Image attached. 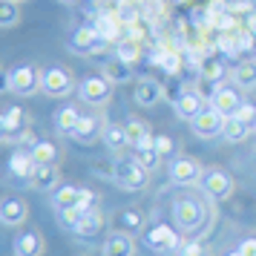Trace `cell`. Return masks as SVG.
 Masks as SVG:
<instances>
[{
	"mask_svg": "<svg viewBox=\"0 0 256 256\" xmlns=\"http://www.w3.org/2000/svg\"><path fill=\"white\" fill-rule=\"evenodd\" d=\"M228 75V55H204L202 66H198V78L210 84H219Z\"/></svg>",
	"mask_w": 256,
	"mask_h": 256,
	"instance_id": "obj_19",
	"label": "cell"
},
{
	"mask_svg": "<svg viewBox=\"0 0 256 256\" xmlns=\"http://www.w3.org/2000/svg\"><path fill=\"white\" fill-rule=\"evenodd\" d=\"M110 178H112V184L121 187V190H144V187H147L150 173H147V170H144L136 158H121V162L112 164V173H110Z\"/></svg>",
	"mask_w": 256,
	"mask_h": 256,
	"instance_id": "obj_3",
	"label": "cell"
},
{
	"mask_svg": "<svg viewBox=\"0 0 256 256\" xmlns=\"http://www.w3.org/2000/svg\"><path fill=\"white\" fill-rule=\"evenodd\" d=\"M254 127H248L244 121H239V118H228L224 121V130H222V136H224V141H230V144H239V141L248 138V132H250Z\"/></svg>",
	"mask_w": 256,
	"mask_h": 256,
	"instance_id": "obj_32",
	"label": "cell"
},
{
	"mask_svg": "<svg viewBox=\"0 0 256 256\" xmlns=\"http://www.w3.org/2000/svg\"><path fill=\"white\" fill-rule=\"evenodd\" d=\"M162 90H164V101H167V104H178V101H182V95H184V84L178 81V75H173V78H167V81L162 84Z\"/></svg>",
	"mask_w": 256,
	"mask_h": 256,
	"instance_id": "obj_35",
	"label": "cell"
},
{
	"mask_svg": "<svg viewBox=\"0 0 256 256\" xmlns=\"http://www.w3.org/2000/svg\"><path fill=\"white\" fill-rule=\"evenodd\" d=\"M78 121H81V112L70 104V106H60L58 110V116H55V127H58V132H64V136H72L75 127H78Z\"/></svg>",
	"mask_w": 256,
	"mask_h": 256,
	"instance_id": "obj_31",
	"label": "cell"
},
{
	"mask_svg": "<svg viewBox=\"0 0 256 256\" xmlns=\"http://www.w3.org/2000/svg\"><path fill=\"white\" fill-rule=\"evenodd\" d=\"M104 127H106V124L98 116H81L78 127H75V132H72V138L81 141V144H90L98 132H104Z\"/></svg>",
	"mask_w": 256,
	"mask_h": 256,
	"instance_id": "obj_24",
	"label": "cell"
},
{
	"mask_svg": "<svg viewBox=\"0 0 256 256\" xmlns=\"http://www.w3.org/2000/svg\"><path fill=\"white\" fill-rule=\"evenodd\" d=\"M127 138H130V147H136V150H144V147H152V132L150 127L138 121V118H130L127 124Z\"/></svg>",
	"mask_w": 256,
	"mask_h": 256,
	"instance_id": "obj_23",
	"label": "cell"
},
{
	"mask_svg": "<svg viewBox=\"0 0 256 256\" xmlns=\"http://www.w3.org/2000/svg\"><path fill=\"white\" fill-rule=\"evenodd\" d=\"M3 90L14 95H35L40 92V70L32 66V64H18L6 72V81H3Z\"/></svg>",
	"mask_w": 256,
	"mask_h": 256,
	"instance_id": "obj_2",
	"label": "cell"
},
{
	"mask_svg": "<svg viewBox=\"0 0 256 256\" xmlns=\"http://www.w3.org/2000/svg\"><path fill=\"white\" fill-rule=\"evenodd\" d=\"M233 84L239 86V90H254L256 86V60L254 58H244L239 60L236 66H233Z\"/></svg>",
	"mask_w": 256,
	"mask_h": 256,
	"instance_id": "obj_26",
	"label": "cell"
},
{
	"mask_svg": "<svg viewBox=\"0 0 256 256\" xmlns=\"http://www.w3.org/2000/svg\"><path fill=\"white\" fill-rule=\"evenodd\" d=\"M14 3H24V0H14Z\"/></svg>",
	"mask_w": 256,
	"mask_h": 256,
	"instance_id": "obj_47",
	"label": "cell"
},
{
	"mask_svg": "<svg viewBox=\"0 0 256 256\" xmlns=\"http://www.w3.org/2000/svg\"><path fill=\"white\" fill-rule=\"evenodd\" d=\"M101 75L110 84H130L132 81V64H127L121 58H106L104 66H101Z\"/></svg>",
	"mask_w": 256,
	"mask_h": 256,
	"instance_id": "obj_20",
	"label": "cell"
},
{
	"mask_svg": "<svg viewBox=\"0 0 256 256\" xmlns=\"http://www.w3.org/2000/svg\"><path fill=\"white\" fill-rule=\"evenodd\" d=\"M101 138H104V144L110 147V150H124V147L130 144L127 127H124V124H106L104 132H101Z\"/></svg>",
	"mask_w": 256,
	"mask_h": 256,
	"instance_id": "obj_29",
	"label": "cell"
},
{
	"mask_svg": "<svg viewBox=\"0 0 256 256\" xmlns=\"http://www.w3.org/2000/svg\"><path fill=\"white\" fill-rule=\"evenodd\" d=\"M182 256H204V248H202L198 239H187V242L182 244Z\"/></svg>",
	"mask_w": 256,
	"mask_h": 256,
	"instance_id": "obj_42",
	"label": "cell"
},
{
	"mask_svg": "<svg viewBox=\"0 0 256 256\" xmlns=\"http://www.w3.org/2000/svg\"><path fill=\"white\" fill-rule=\"evenodd\" d=\"M216 26H219L222 32H233L236 20H233V14H222V18H216Z\"/></svg>",
	"mask_w": 256,
	"mask_h": 256,
	"instance_id": "obj_44",
	"label": "cell"
},
{
	"mask_svg": "<svg viewBox=\"0 0 256 256\" xmlns=\"http://www.w3.org/2000/svg\"><path fill=\"white\" fill-rule=\"evenodd\" d=\"M18 20H20V3L3 0L0 3V29H12V26H18Z\"/></svg>",
	"mask_w": 256,
	"mask_h": 256,
	"instance_id": "obj_33",
	"label": "cell"
},
{
	"mask_svg": "<svg viewBox=\"0 0 256 256\" xmlns=\"http://www.w3.org/2000/svg\"><path fill=\"white\" fill-rule=\"evenodd\" d=\"M254 40L256 38L250 35V29H236V49H239V55L242 52H250L254 49Z\"/></svg>",
	"mask_w": 256,
	"mask_h": 256,
	"instance_id": "obj_40",
	"label": "cell"
},
{
	"mask_svg": "<svg viewBox=\"0 0 256 256\" xmlns=\"http://www.w3.org/2000/svg\"><path fill=\"white\" fill-rule=\"evenodd\" d=\"M136 162L147 170V173H152L156 167H158V162H162V156L156 152V147H144V150H136V156H132Z\"/></svg>",
	"mask_w": 256,
	"mask_h": 256,
	"instance_id": "obj_38",
	"label": "cell"
},
{
	"mask_svg": "<svg viewBox=\"0 0 256 256\" xmlns=\"http://www.w3.org/2000/svg\"><path fill=\"white\" fill-rule=\"evenodd\" d=\"M202 164L193 162V158H184V156H176L170 162V182L178 187H193V184H202Z\"/></svg>",
	"mask_w": 256,
	"mask_h": 256,
	"instance_id": "obj_9",
	"label": "cell"
},
{
	"mask_svg": "<svg viewBox=\"0 0 256 256\" xmlns=\"http://www.w3.org/2000/svg\"><path fill=\"white\" fill-rule=\"evenodd\" d=\"M32 156H35L38 164H55L58 162V147H55L52 141H40L38 138V144L32 147Z\"/></svg>",
	"mask_w": 256,
	"mask_h": 256,
	"instance_id": "obj_34",
	"label": "cell"
},
{
	"mask_svg": "<svg viewBox=\"0 0 256 256\" xmlns=\"http://www.w3.org/2000/svg\"><path fill=\"white\" fill-rule=\"evenodd\" d=\"M60 182V173L55 164H38L35 173L29 176V187L32 190H40V193H55Z\"/></svg>",
	"mask_w": 256,
	"mask_h": 256,
	"instance_id": "obj_14",
	"label": "cell"
},
{
	"mask_svg": "<svg viewBox=\"0 0 256 256\" xmlns=\"http://www.w3.org/2000/svg\"><path fill=\"white\" fill-rule=\"evenodd\" d=\"M106 46H112V44L98 35L95 24H84L70 35V52H75V55H98Z\"/></svg>",
	"mask_w": 256,
	"mask_h": 256,
	"instance_id": "obj_4",
	"label": "cell"
},
{
	"mask_svg": "<svg viewBox=\"0 0 256 256\" xmlns=\"http://www.w3.org/2000/svg\"><path fill=\"white\" fill-rule=\"evenodd\" d=\"M242 104H244V101H242V95H239V90L230 86V84H219V86H216V92L210 95V106H213V110H219L224 118H230Z\"/></svg>",
	"mask_w": 256,
	"mask_h": 256,
	"instance_id": "obj_12",
	"label": "cell"
},
{
	"mask_svg": "<svg viewBox=\"0 0 256 256\" xmlns=\"http://www.w3.org/2000/svg\"><path fill=\"white\" fill-rule=\"evenodd\" d=\"M112 84L106 81L104 75H86L81 84H78V98H81L84 104L90 106H106L110 104V95H112V90H110Z\"/></svg>",
	"mask_w": 256,
	"mask_h": 256,
	"instance_id": "obj_6",
	"label": "cell"
},
{
	"mask_svg": "<svg viewBox=\"0 0 256 256\" xmlns=\"http://www.w3.org/2000/svg\"><path fill=\"white\" fill-rule=\"evenodd\" d=\"M173 219L178 224V230L184 233H196L204 222H208V213H204V204L193 196H176L173 198Z\"/></svg>",
	"mask_w": 256,
	"mask_h": 256,
	"instance_id": "obj_1",
	"label": "cell"
},
{
	"mask_svg": "<svg viewBox=\"0 0 256 256\" xmlns=\"http://www.w3.org/2000/svg\"><path fill=\"white\" fill-rule=\"evenodd\" d=\"M101 230H104V213L92 208V210H86V213H84V219L78 222V228H75L72 233H78L81 239H95Z\"/></svg>",
	"mask_w": 256,
	"mask_h": 256,
	"instance_id": "obj_22",
	"label": "cell"
},
{
	"mask_svg": "<svg viewBox=\"0 0 256 256\" xmlns=\"http://www.w3.org/2000/svg\"><path fill=\"white\" fill-rule=\"evenodd\" d=\"M254 130H256V124H254Z\"/></svg>",
	"mask_w": 256,
	"mask_h": 256,
	"instance_id": "obj_48",
	"label": "cell"
},
{
	"mask_svg": "<svg viewBox=\"0 0 256 256\" xmlns=\"http://www.w3.org/2000/svg\"><path fill=\"white\" fill-rule=\"evenodd\" d=\"M248 29H250V35L256 38V14H254V18H250V20H248Z\"/></svg>",
	"mask_w": 256,
	"mask_h": 256,
	"instance_id": "obj_45",
	"label": "cell"
},
{
	"mask_svg": "<svg viewBox=\"0 0 256 256\" xmlns=\"http://www.w3.org/2000/svg\"><path fill=\"white\" fill-rule=\"evenodd\" d=\"M52 204L55 208H84V210H92L98 204V196L92 190H84V187H75V184H66V187H58L52 193Z\"/></svg>",
	"mask_w": 256,
	"mask_h": 256,
	"instance_id": "obj_7",
	"label": "cell"
},
{
	"mask_svg": "<svg viewBox=\"0 0 256 256\" xmlns=\"http://www.w3.org/2000/svg\"><path fill=\"white\" fill-rule=\"evenodd\" d=\"M228 256H242V254H239V250H233V254H228Z\"/></svg>",
	"mask_w": 256,
	"mask_h": 256,
	"instance_id": "obj_46",
	"label": "cell"
},
{
	"mask_svg": "<svg viewBox=\"0 0 256 256\" xmlns=\"http://www.w3.org/2000/svg\"><path fill=\"white\" fill-rule=\"evenodd\" d=\"M173 110H176V116H178V118H184V121H193L198 112H204V110H208V101H204V95L198 92V90H184L182 101H178Z\"/></svg>",
	"mask_w": 256,
	"mask_h": 256,
	"instance_id": "obj_16",
	"label": "cell"
},
{
	"mask_svg": "<svg viewBox=\"0 0 256 256\" xmlns=\"http://www.w3.org/2000/svg\"><path fill=\"white\" fill-rule=\"evenodd\" d=\"M156 64L162 66V72L167 78H173V75H182V66H184V58L176 52V49H162V55L156 58Z\"/></svg>",
	"mask_w": 256,
	"mask_h": 256,
	"instance_id": "obj_30",
	"label": "cell"
},
{
	"mask_svg": "<svg viewBox=\"0 0 256 256\" xmlns=\"http://www.w3.org/2000/svg\"><path fill=\"white\" fill-rule=\"evenodd\" d=\"M224 121H228V118L222 116L219 110L208 106L204 112H198V116L190 121V127H193V132H196L198 138H213V136H222V130H224Z\"/></svg>",
	"mask_w": 256,
	"mask_h": 256,
	"instance_id": "obj_11",
	"label": "cell"
},
{
	"mask_svg": "<svg viewBox=\"0 0 256 256\" xmlns=\"http://www.w3.org/2000/svg\"><path fill=\"white\" fill-rule=\"evenodd\" d=\"M95 29H98V35L106 38L110 44H118V38H121V20H118V14H101L98 20H92Z\"/></svg>",
	"mask_w": 256,
	"mask_h": 256,
	"instance_id": "obj_27",
	"label": "cell"
},
{
	"mask_svg": "<svg viewBox=\"0 0 256 256\" xmlns=\"http://www.w3.org/2000/svg\"><path fill=\"white\" fill-rule=\"evenodd\" d=\"M26 216H29V204H26L24 198L18 196H6L0 202V222L3 224H9V228H18V224H24Z\"/></svg>",
	"mask_w": 256,
	"mask_h": 256,
	"instance_id": "obj_15",
	"label": "cell"
},
{
	"mask_svg": "<svg viewBox=\"0 0 256 256\" xmlns=\"http://www.w3.org/2000/svg\"><path fill=\"white\" fill-rule=\"evenodd\" d=\"M152 147H156V152H158L162 158H170L176 152V141L170 138V136H152Z\"/></svg>",
	"mask_w": 256,
	"mask_h": 256,
	"instance_id": "obj_39",
	"label": "cell"
},
{
	"mask_svg": "<svg viewBox=\"0 0 256 256\" xmlns=\"http://www.w3.org/2000/svg\"><path fill=\"white\" fill-rule=\"evenodd\" d=\"M75 90V78L64 66H46L40 70V92L49 98H66Z\"/></svg>",
	"mask_w": 256,
	"mask_h": 256,
	"instance_id": "obj_5",
	"label": "cell"
},
{
	"mask_svg": "<svg viewBox=\"0 0 256 256\" xmlns=\"http://www.w3.org/2000/svg\"><path fill=\"white\" fill-rule=\"evenodd\" d=\"M233 118H239V121H244L248 127H254L256 124V106L254 104H242L236 112H233Z\"/></svg>",
	"mask_w": 256,
	"mask_h": 256,
	"instance_id": "obj_41",
	"label": "cell"
},
{
	"mask_svg": "<svg viewBox=\"0 0 256 256\" xmlns=\"http://www.w3.org/2000/svg\"><path fill=\"white\" fill-rule=\"evenodd\" d=\"M136 254V244H132V239H130L127 233H112L110 239L104 242V248H101V256H132Z\"/></svg>",
	"mask_w": 256,
	"mask_h": 256,
	"instance_id": "obj_25",
	"label": "cell"
},
{
	"mask_svg": "<svg viewBox=\"0 0 256 256\" xmlns=\"http://www.w3.org/2000/svg\"><path fill=\"white\" fill-rule=\"evenodd\" d=\"M26 130V112L24 106H6L3 110V116H0V138H6V136H18V132H24Z\"/></svg>",
	"mask_w": 256,
	"mask_h": 256,
	"instance_id": "obj_18",
	"label": "cell"
},
{
	"mask_svg": "<svg viewBox=\"0 0 256 256\" xmlns=\"http://www.w3.org/2000/svg\"><path fill=\"white\" fill-rule=\"evenodd\" d=\"M141 228H144V216L136 208L121 210L116 216V230H121V233H138Z\"/></svg>",
	"mask_w": 256,
	"mask_h": 256,
	"instance_id": "obj_28",
	"label": "cell"
},
{
	"mask_svg": "<svg viewBox=\"0 0 256 256\" xmlns=\"http://www.w3.org/2000/svg\"><path fill=\"white\" fill-rule=\"evenodd\" d=\"M35 156H32V150L29 147H18V150L9 156V173L14 176V178H26L29 182V176L35 173Z\"/></svg>",
	"mask_w": 256,
	"mask_h": 256,
	"instance_id": "obj_17",
	"label": "cell"
},
{
	"mask_svg": "<svg viewBox=\"0 0 256 256\" xmlns=\"http://www.w3.org/2000/svg\"><path fill=\"white\" fill-rule=\"evenodd\" d=\"M84 208H60L58 210V224L60 228H66V230H75L78 228V222L84 219Z\"/></svg>",
	"mask_w": 256,
	"mask_h": 256,
	"instance_id": "obj_36",
	"label": "cell"
},
{
	"mask_svg": "<svg viewBox=\"0 0 256 256\" xmlns=\"http://www.w3.org/2000/svg\"><path fill=\"white\" fill-rule=\"evenodd\" d=\"M144 242H147V248L150 250H156V254H173V250H182V239H178V233L173 230V228H167V224H152L150 230L144 233Z\"/></svg>",
	"mask_w": 256,
	"mask_h": 256,
	"instance_id": "obj_8",
	"label": "cell"
},
{
	"mask_svg": "<svg viewBox=\"0 0 256 256\" xmlns=\"http://www.w3.org/2000/svg\"><path fill=\"white\" fill-rule=\"evenodd\" d=\"M239 254L242 256H256V236H248L239 242Z\"/></svg>",
	"mask_w": 256,
	"mask_h": 256,
	"instance_id": "obj_43",
	"label": "cell"
},
{
	"mask_svg": "<svg viewBox=\"0 0 256 256\" xmlns=\"http://www.w3.org/2000/svg\"><path fill=\"white\" fill-rule=\"evenodd\" d=\"M202 190L213 202H224V198L233 196V178L224 170H208L204 178H202Z\"/></svg>",
	"mask_w": 256,
	"mask_h": 256,
	"instance_id": "obj_10",
	"label": "cell"
},
{
	"mask_svg": "<svg viewBox=\"0 0 256 256\" xmlns=\"http://www.w3.org/2000/svg\"><path fill=\"white\" fill-rule=\"evenodd\" d=\"M132 101L138 106H144V110L156 106L158 101H164L162 84L156 81V78H138V81H136V90H132Z\"/></svg>",
	"mask_w": 256,
	"mask_h": 256,
	"instance_id": "obj_13",
	"label": "cell"
},
{
	"mask_svg": "<svg viewBox=\"0 0 256 256\" xmlns=\"http://www.w3.org/2000/svg\"><path fill=\"white\" fill-rule=\"evenodd\" d=\"M141 55V46L136 44V40H118L116 44V58L127 60V64H136Z\"/></svg>",
	"mask_w": 256,
	"mask_h": 256,
	"instance_id": "obj_37",
	"label": "cell"
},
{
	"mask_svg": "<svg viewBox=\"0 0 256 256\" xmlns=\"http://www.w3.org/2000/svg\"><path fill=\"white\" fill-rule=\"evenodd\" d=\"M14 256H40L44 254V236L38 230H29V233H20L12 244Z\"/></svg>",
	"mask_w": 256,
	"mask_h": 256,
	"instance_id": "obj_21",
	"label": "cell"
}]
</instances>
